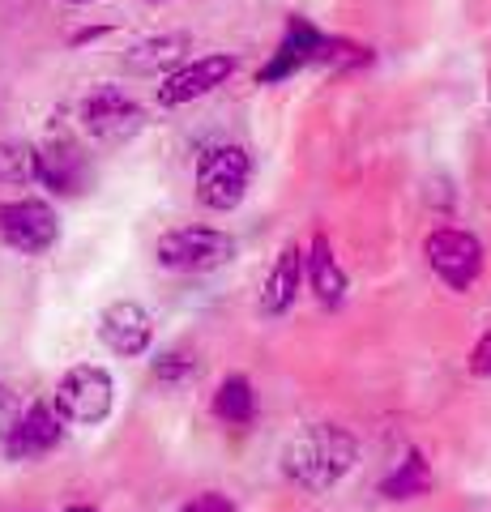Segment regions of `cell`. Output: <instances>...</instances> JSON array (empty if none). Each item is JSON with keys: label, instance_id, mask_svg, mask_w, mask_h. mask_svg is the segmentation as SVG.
I'll return each instance as SVG.
<instances>
[{"label": "cell", "instance_id": "1", "mask_svg": "<svg viewBox=\"0 0 491 512\" xmlns=\"http://www.w3.org/2000/svg\"><path fill=\"white\" fill-rule=\"evenodd\" d=\"M351 466H355V436L334 423L308 427L304 436L287 444V453H282V470L304 491H329L334 483H342Z\"/></svg>", "mask_w": 491, "mask_h": 512}, {"label": "cell", "instance_id": "2", "mask_svg": "<svg viewBox=\"0 0 491 512\" xmlns=\"http://www.w3.org/2000/svg\"><path fill=\"white\" fill-rule=\"evenodd\" d=\"M154 261L171 269V274H210L235 261V239L214 227H176L158 235Z\"/></svg>", "mask_w": 491, "mask_h": 512}, {"label": "cell", "instance_id": "3", "mask_svg": "<svg viewBox=\"0 0 491 512\" xmlns=\"http://www.w3.org/2000/svg\"><path fill=\"white\" fill-rule=\"evenodd\" d=\"M252 158L244 146H210L197 158V201L214 214H231L248 192Z\"/></svg>", "mask_w": 491, "mask_h": 512}, {"label": "cell", "instance_id": "4", "mask_svg": "<svg viewBox=\"0 0 491 512\" xmlns=\"http://www.w3.org/2000/svg\"><path fill=\"white\" fill-rule=\"evenodd\" d=\"M116 406V384L103 367L94 363H77L69 367L65 376L56 384V414L65 423H82V427H94L103 423L107 414Z\"/></svg>", "mask_w": 491, "mask_h": 512}, {"label": "cell", "instance_id": "5", "mask_svg": "<svg viewBox=\"0 0 491 512\" xmlns=\"http://www.w3.org/2000/svg\"><path fill=\"white\" fill-rule=\"evenodd\" d=\"M423 256L432 265V274L449 286V291H470L483 278L487 252L479 244V235L457 231V227H436L423 239Z\"/></svg>", "mask_w": 491, "mask_h": 512}, {"label": "cell", "instance_id": "6", "mask_svg": "<svg viewBox=\"0 0 491 512\" xmlns=\"http://www.w3.org/2000/svg\"><path fill=\"white\" fill-rule=\"evenodd\" d=\"M141 124H146V111L116 86H99L82 99V128L99 141H112V146L129 141L141 133Z\"/></svg>", "mask_w": 491, "mask_h": 512}, {"label": "cell", "instance_id": "7", "mask_svg": "<svg viewBox=\"0 0 491 512\" xmlns=\"http://www.w3.org/2000/svg\"><path fill=\"white\" fill-rule=\"evenodd\" d=\"M0 239L18 252H47L60 239V222H56V210L47 201H9L0 205Z\"/></svg>", "mask_w": 491, "mask_h": 512}, {"label": "cell", "instance_id": "8", "mask_svg": "<svg viewBox=\"0 0 491 512\" xmlns=\"http://www.w3.org/2000/svg\"><path fill=\"white\" fill-rule=\"evenodd\" d=\"M99 342L120 359L146 355L150 342H154V316L133 299L107 303L103 316H99Z\"/></svg>", "mask_w": 491, "mask_h": 512}, {"label": "cell", "instance_id": "9", "mask_svg": "<svg viewBox=\"0 0 491 512\" xmlns=\"http://www.w3.org/2000/svg\"><path fill=\"white\" fill-rule=\"evenodd\" d=\"M235 73V56H197L193 64H180L176 73L158 86V107H184L193 99H205Z\"/></svg>", "mask_w": 491, "mask_h": 512}, {"label": "cell", "instance_id": "10", "mask_svg": "<svg viewBox=\"0 0 491 512\" xmlns=\"http://www.w3.org/2000/svg\"><path fill=\"white\" fill-rule=\"evenodd\" d=\"M65 440V419L56 414V406H26L22 419L13 423V431L0 444H5V453L13 461H35L43 453H52V448Z\"/></svg>", "mask_w": 491, "mask_h": 512}, {"label": "cell", "instance_id": "11", "mask_svg": "<svg viewBox=\"0 0 491 512\" xmlns=\"http://www.w3.org/2000/svg\"><path fill=\"white\" fill-rule=\"evenodd\" d=\"M304 286V248L299 244H282V252L274 256V269L261 286V312L265 316H287L295 308V295Z\"/></svg>", "mask_w": 491, "mask_h": 512}, {"label": "cell", "instance_id": "12", "mask_svg": "<svg viewBox=\"0 0 491 512\" xmlns=\"http://www.w3.org/2000/svg\"><path fill=\"white\" fill-rule=\"evenodd\" d=\"M35 180H43L60 197H73L86 184V158L69 141H52V146L35 150Z\"/></svg>", "mask_w": 491, "mask_h": 512}, {"label": "cell", "instance_id": "13", "mask_svg": "<svg viewBox=\"0 0 491 512\" xmlns=\"http://www.w3.org/2000/svg\"><path fill=\"white\" fill-rule=\"evenodd\" d=\"M316 52H321V35H316V30H312L304 18H295V22L287 26V35H282L274 60H269L257 77H261L265 86H269V82H282V77H291L295 69H304L308 60H316Z\"/></svg>", "mask_w": 491, "mask_h": 512}, {"label": "cell", "instance_id": "14", "mask_svg": "<svg viewBox=\"0 0 491 512\" xmlns=\"http://www.w3.org/2000/svg\"><path fill=\"white\" fill-rule=\"evenodd\" d=\"M304 278L312 286V295L321 299V308H338V303L346 299V274H342L338 256H334V248H329V239L321 231H316V239H312V252L304 256Z\"/></svg>", "mask_w": 491, "mask_h": 512}, {"label": "cell", "instance_id": "15", "mask_svg": "<svg viewBox=\"0 0 491 512\" xmlns=\"http://www.w3.org/2000/svg\"><path fill=\"white\" fill-rule=\"evenodd\" d=\"M214 419H223L231 427H244L257 419V393H252L248 376H227L223 384H218L214 393Z\"/></svg>", "mask_w": 491, "mask_h": 512}, {"label": "cell", "instance_id": "16", "mask_svg": "<svg viewBox=\"0 0 491 512\" xmlns=\"http://www.w3.org/2000/svg\"><path fill=\"white\" fill-rule=\"evenodd\" d=\"M427 491H432V470H427L419 448H410L402 466L380 483V495H385V500H415V495H427Z\"/></svg>", "mask_w": 491, "mask_h": 512}, {"label": "cell", "instance_id": "17", "mask_svg": "<svg viewBox=\"0 0 491 512\" xmlns=\"http://www.w3.org/2000/svg\"><path fill=\"white\" fill-rule=\"evenodd\" d=\"M188 52V35H158V39H146L137 43L129 52V69L137 73H158V69H171V64H180Z\"/></svg>", "mask_w": 491, "mask_h": 512}, {"label": "cell", "instance_id": "18", "mask_svg": "<svg viewBox=\"0 0 491 512\" xmlns=\"http://www.w3.org/2000/svg\"><path fill=\"white\" fill-rule=\"evenodd\" d=\"M35 180V146L26 141H0V184Z\"/></svg>", "mask_w": 491, "mask_h": 512}, {"label": "cell", "instance_id": "19", "mask_svg": "<svg viewBox=\"0 0 491 512\" xmlns=\"http://www.w3.org/2000/svg\"><path fill=\"white\" fill-rule=\"evenodd\" d=\"M150 372H154L158 384H184V380L197 376V359L184 355V350H171V355H158L150 363Z\"/></svg>", "mask_w": 491, "mask_h": 512}, {"label": "cell", "instance_id": "20", "mask_svg": "<svg viewBox=\"0 0 491 512\" xmlns=\"http://www.w3.org/2000/svg\"><path fill=\"white\" fill-rule=\"evenodd\" d=\"M22 419V397L13 393V389H5V384H0V440L9 436L13 431V423Z\"/></svg>", "mask_w": 491, "mask_h": 512}, {"label": "cell", "instance_id": "21", "mask_svg": "<svg viewBox=\"0 0 491 512\" xmlns=\"http://www.w3.org/2000/svg\"><path fill=\"white\" fill-rule=\"evenodd\" d=\"M180 512H240V508H235L227 495H218V491H201V495H193V500H188Z\"/></svg>", "mask_w": 491, "mask_h": 512}, {"label": "cell", "instance_id": "22", "mask_svg": "<svg viewBox=\"0 0 491 512\" xmlns=\"http://www.w3.org/2000/svg\"><path fill=\"white\" fill-rule=\"evenodd\" d=\"M470 376H479V380L491 376V329L479 338V346H474V355H470Z\"/></svg>", "mask_w": 491, "mask_h": 512}, {"label": "cell", "instance_id": "23", "mask_svg": "<svg viewBox=\"0 0 491 512\" xmlns=\"http://www.w3.org/2000/svg\"><path fill=\"white\" fill-rule=\"evenodd\" d=\"M65 512H99V508H90V504H73V508H65Z\"/></svg>", "mask_w": 491, "mask_h": 512}, {"label": "cell", "instance_id": "24", "mask_svg": "<svg viewBox=\"0 0 491 512\" xmlns=\"http://www.w3.org/2000/svg\"><path fill=\"white\" fill-rule=\"evenodd\" d=\"M73 5H86V0H73Z\"/></svg>", "mask_w": 491, "mask_h": 512}]
</instances>
